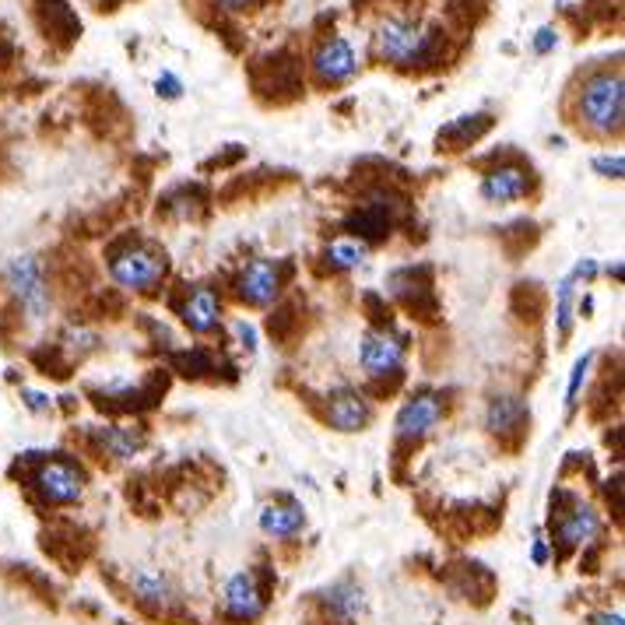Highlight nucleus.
Wrapping results in <instances>:
<instances>
[{
  "mask_svg": "<svg viewBox=\"0 0 625 625\" xmlns=\"http://www.w3.org/2000/svg\"><path fill=\"white\" fill-rule=\"evenodd\" d=\"M622 113H625V85L622 71H601L583 81L580 89V110L576 123L583 131L597 137H612L622 131Z\"/></svg>",
  "mask_w": 625,
  "mask_h": 625,
  "instance_id": "1",
  "label": "nucleus"
},
{
  "mask_svg": "<svg viewBox=\"0 0 625 625\" xmlns=\"http://www.w3.org/2000/svg\"><path fill=\"white\" fill-rule=\"evenodd\" d=\"M436 35L426 22H414V18H387L377 32V53L383 64H398V68H411L422 64V60L432 57Z\"/></svg>",
  "mask_w": 625,
  "mask_h": 625,
  "instance_id": "2",
  "label": "nucleus"
},
{
  "mask_svg": "<svg viewBox=\"0 0 625 625\" xmlns=\"http://www.w3.org/2000/svg\"><path fill=\"white\" fill-rule=\"evenodd\" d=\"M4 278H8V288L11 296L18 299V306L25 309V317L32 324L47 320L50 317V285H47V275H43V264H39L32 254H22V257H11L8 267H4Z\"/></svg>",
  "mask_w": 625,
  "mask_h": 625,
  "instance_id": "3",
  "label": "nucleus"
},
{
  "mask_svg": "<svg viewBox=\"0 0 625 625\" xmlns=\"http://www.w3.org/2000/svg\"><path fill=\"white\" fill-rule=\"evenodd\" d=\"M110 275L120 288L148 291L162 281L165 260L148 246H123L120 254H113V260H110Z\"/></svg>",
  "mask_w": 625,
  "mask_h": 625,
  "instance_id": "4",
  "label": "nucleus"
},
{
  "mask_svg": "<svg viewBox=\"0 0 625 625\" xmlns=\"http://www.w3.org/2000/svg\"><path fill=\"white\" fill-rule=\"evenodd\" d=\"M404 338H398L393 330H366L359 345V362L369 377H390L404 366Z\"/></svg>",
  "mask_w": 625,
  "mask_h": 625,
  "instance_id": "5",
  "label": "nucleus"
},
{
  "mask_svg": "<svg viewBox=\"0 0 625 625\" xmlns=\"http://www.w3.org/2000/svg\"><path fill=\"white\" fill-rule=\"evenodd\" d=\"M35 489L43 492V499H50V503L68 506V503H78L81 492H85V478L68 461H50L35 471Z\"/></svg>",
  "mask_w": 625,
  "mask_h": 625,
  "instance_id": "6",
  "label": "nucleus"
},
{
  "mask_svg": "<svg viewBox=\"0 0 625 625\" xmlns=\"http://www.w3.org/2000/svg\"><path fill=\"white\" fill-rule=\"evenodd\" d=\"M443 419V404L436 393H419V398H411L401 411H398V422H393V436L398 440H422L436 429V422Z\"/></svg>",
  "mask_w": 625,
  "mask_h": 625,
  "instance_id": "7",
  "label": "nucleus"
},
{
  "mask_svg": "<svg viewBox=\"0 0 625 625\" xmlns=\"http://www.w3.org/2000/svg\"><path fill=\"white\" fill-rule=\"evenodd\" d=\"M312 71L324 81V85H341V81H351L359 71L356 50H351L348 39H327V43L312 53Z\"/></svg>",
  "mask_w": 625,
  "mask_h": 625,
  "instance_id": "8",
  "label": "nucleus"
},
{
  "mask_svg": "<svg viewBox=\"0 0 625 625\" xmlns=\"http://www.w3.org/2000/svg\"><path fill=\"white\" fill-rule=\"evenodd\" d=\"M222 608L228 618L236 622H254L264 612V594L257 587L254 573H236L225 580V594H222Z\"/></svg>",
  "mask_w": 625,
  "mask_h": 625,
  "instance_id": "9",
  "label": "nucleus"
},
{
  "mask_svg": "<svg viewBox=\"0 0 625 625\" xmlns=\"http://www.w3.org/2000/svg\"><path fill=\"white\" fill-rule=\"evenodd\" d=\"M131 591L144 601V604H152V608H162V612H170L180 604V587H176V580L170 573H162L155 566H141L131 573Z\"/></svg>",
  "mask_w": 625,
  "mask_h": 625,
  "instance_id": "10",
  "label": "nucleus"
},
{
  "mask_svg": "<svg viewBox=\"0 0 625 625\" xmlns=\"http://www.w3.org/2000/svg\"><path fill=\"white\" fill-rule=\"evenodd\" d=\"M278 285H281L278 264L275 260H254L239 275V299L249 303V306H267V303H275Z\"/></svg>",
  "mask_w": 625,
  "mask_h": 625,
  "instance_id": "11",
  "label": "nucleus"
},
{
  "mask_svg": "<svg viewBox=\"0 0 625 625\" xmlns=\"http://www.w3.org/2000/svg\"><path fill=\"white\" fill-rule=\"evenodd\" d=\"M527 191H531V176L527 170H520V165H499V170H492L482 180V197L489 204L520 201V197H527Z\"/></svg>",
  "mask_w": 625,
  "mask_h": 625,
  "instance_id": "12",
  "label": "nucleus"
},
{
  "mask_svg": "<svg viewBox=\"0 0 625 625\" xmlns=\"http://www.w3.org/2000/svg\"><path fill=\"white\" fill-rule=\"evenodd\" d=\"M601 534V516L594 506L587 503H576L566 516H562V527H559V537L566 549H576V545H591V541Z\"/></svg>",
  "mask_w": 625,
  "mask_h": 625,
  "instance_id": "13",
  "label": "nucleus"
},
{
  "mask_svg": "<svg viewBox=\"0 0 625 625\" xmlns=\"http://www.w3.org/2000/svg\"><path fill=\"white\" fill-rule=\"evenodd\" d=\"M327 422L338 432H359L369 422V404L359 398L356 390H341L327 404Z\"/></svg>",
  "mask_w": 625,
  "mask_h": 625,
  "instance_id": "14",
  "label": "nucleus"
},
{
  "mask_svg": "<svg viewBox=\"0 0 625 625\" xmlns=\"http://www.w3.org/2000/svg\"><path fill=\"white\" fill-rule=\"evenodd\" d=\"M306 527V513L299 503H267L260 510V531L267 537H296Z\"/></svg>",
  "mask_w": 625,
  "mask_h": 625,
  "instance_id": "15",
  "label": "nucleus"
},
{
  "mask_svg": "<svg viewBox=\"0 0 625 625\" xmlns=\"http://www.w3.org/2000/svg\"><path fill=\"white\" fill-rule=\"evenodd\" d=\"M183 320L191 330H197V335H207V330L218 327V299L212 288H197L191 299H186L183 306Z\"/></svg>",
  "mask_w": 625,
  "mask_h": 625,
  "instance_id": "16",
  "label": "nucleus"
},
{
  "mask_svg": "<svg viewBox=\"0 0 625 625\" xmlns=\"http://www.w3.org/2000/svg\"><path fill=\"white\" fill-rule=\"evenodd\" d=\"M524 414H527V408L520 398H513V393H495L485 411V426L492 432H513L520 422H524Z\"/></svg>",
  "mask_w": 625,
  "mask_h": 625,
  "instance_id": "17",
  "label": "nucleus"
},
{
  "mask_svg": "<svg viewBox=\"0 0 625 625\" xmlns=\"http://www.w3.org/2000/svg\"><path fill=\"white\" fill-rule=\"evenodd\" d=\"M573 299H576V278H573V270L566 278L559 281L555 288V327H559V338L566 341L570 338V330H573Z\"/></svg>",
  "mask_w": 625,
  "mask_h": 625,
  "instance_id": "18",
  "label": "nucleus"
},
{
  "mask_svg": "<svg viewBox=\"0 0 625 625\" xmlns=\"http://www.w3.org/2000/svg\"><path fill=\"white\" fill-rule=\"evenodd\" d=\"M102 447L120 457V461H127L144 447V436L137 429H102Z\"/></svg>",
  "mask_w": 625,
  "mask_h": 625,
  "instance_id": "19",
  "label": "nucleus"
},
{
  "mask_svg": "<svg viewBox=\"0 0 625 625\" xmlns=\"http://www.w3.org/2000/svg\"><path fill=\"white\" fill-rule=\"evenodd\" d=\"M327 601H330V608H335L345 622L356 618V612L362 608V591L359 587H351L348 580L335 583V587L327 591Z\"/></svg>",
  "mask_w": 625,
  "mask_h": 625,
  "instance_id": "20",
  "label": "nucleus"
},
{
  "mask_svg": "<svg viewBox=\"0 0 625 625\" xmlns=\"http://www.w3.org/2000/svg\"><path fill=\"white\" fill-rule=\"evenodd\" d=\"M366 243H335L327 249V260L335 264V267H341V270H351V267H359L362 260H366Z\"/></svg>",
  "mask_w": 625,
  "mask_h": 625,
  "instance_id": "21",
  "label": "nucleus"
},
{
  "mask_svg": "<svg viewBox=\"0 0 625 625\" xmlns=\"http://www.w3.org/2000/svg\"><path fill=\"white\" fill-rule=\"evenodd\" d=\"M591 362H594V351H587V356H580L573 372H570V387H566V411L573 414L576 404H580V390L583 383H587V372H591Z\"/></svg>",
  "mask_w": 625,
  "mask_h": 625,
  "instance_id": "22",
  "label": "nucleus"
},
{
  "mask_svg": "<svg viewBox=\"0 0 625 625\" xmlns=\"http://www.w3.org/2000/svg\"><path fill=\"white\" fill-rule=\"evenodd\" d=\"M351 225H356L359 233H366V236H383L390 222H387V215H383L380 204H366L362 212L351 218Z\"/></svg>",
  "mask_w": 625,
  "mask_h": 625,
  "instance_id": "23",
  "label": "nucleus"
},
{
  "mask_svg": "<svg viewBox=\"0 0 625 625\" xmlns=\"http://www.w3.org/2000/svg\"><path fill=\"white\" fill-rule=\"evenodd\" d=\"M594 173L608 176V180H622L625 158H622V155H597V158H594Z\"/></svg>",
  "mask_w": 625,
  "mask_h": 625,
  "instance_id": "24",
  "label": "nucleus"
},
{
  "mask_svg": "<svg viewBox=\"0 0 625 625\" xmlns=\"http://www.w3.org/2000/svg\"><path fill=\"white\" fill-rule=\"evenodd\" d=\"M555 43H559V35H555V29H537V35H534V53H541V57H545V53H552L555 50Z\"/></svg>",
  "mask_w": 625,
  "mask_h": 625,
  "instance_id": "25",
  "label": "nucleus"
},
{
  "mask_svg": "<svg viewBox=\"0 0 625 625\" xmlns=\"http://www.w3.org/2000/svg\"><path fill=\"white\" fill-rule=\"evenodd\" d=\"M158 95H165V99H180V92H183V85H180V78L176 74H170V71H165L162 78H158Z\"/></svg>",
  "mask_w": 625,
  "mask_h": 625,
  "instance_id": "26",
  "label": "nucleus"
},
{
  "mask_svg": "<svg viewBox=\"0 0 625 625\" xmlns=\"http://www.w3.org/2000/svg\"><path fill=\"white\" fill-rule=\"evenodd\" d=\"M236 338L243 341V348H249V351H257V327L254 324H246V320H236Z\"/></svg>",
  "mask_w": 625,
  "mask_h": 625,
  "instance_id": "27",
  "label": "nucleus"
},
{
  "mask_svg": "<svg viewBox=\"0 0 625 625\" xmlns=\"http://www.w3.org/2000/svg\"><path fill=\"white\" fill-rule=\"evenodd\" d=\"M22 398H25L29 411H35V414H47L50 411V398H47L43 390H22Z\"/></svg>",
  "mask_w": 625,
  "mask_h": 625,
  "instance_id": "28",
  "label": "nucleus"
},
{
  "mask_svg": "<svg viewBox=\"0 0 625 625\" xmlns=\"http://www.w3.org/2000/svg\"><path fill=\"white\" fill-rule=\"evenodd\" d=\"M264 0H218V8L222 11H228V14H243V11H254V8H260Z\"/></svg>",
  "mask_w": 625,
  "mask_h": 625,
  "instance_id": "29",
  "label": "nucleus"
},
{
  "mask_svg": "<svg viewBox=\"0 0 625 625\" xmlns=\"http://www.w3.org/2000/svg\"><path fill=\"white\" fill-rule=\"evenodd\" d=\"M591 622H597V625H622V615H618V612H615V615L604 612V615H594Z\"/></svg>",
  "mask_w": 625,
  "mask_h": 625,
  "instance_id": "30",
  "label": "nucleus"
},
{
  "mask_svg": "<svg viewBox=\"0 0 625 625\" xmlns=\"http://www.w3.org/2000/svg\"><path fill=\"white\" fill-rule=\"evenodd\" d=\"M545 559H549V552H545V545H541V541H537V545H534V562L541 566V562H545Z\"/></svg>",
  "mask_w": 625,
  "mask_h": 625,
  "instance_id": "31",
  "label": "nucleus"
},
{
  "mask_svg": "<svg viewBox=\"0 0 625 625\" xmlns=\"http://www.w3.org/2000/svg\"><path fill=\"white\" fill-rule=\"evenodd\" d=\"M555 4H562V0H555Z\"/></svg>",
  "mask_w": 625,
  "mask_h": 625,
  "instance_id": "32",
  "label": "nucleus"
}]
</instances>
